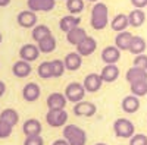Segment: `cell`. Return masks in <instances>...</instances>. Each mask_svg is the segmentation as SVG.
<instances>
[{"instance_id":"1","label":"cell","mask_w":147,"mask_h":145,"mask_svg":"<svg viewBox=\"0 0 147 145\" xmlns=\"http://www.w3.org/2000/svg\"><path fill=\"white\" fill-rule=\"evenodd\" d=\"M109 22V9L105 3L97 2L93 9H91V18H90V23L96 31H102L107 27Z\"/></svg>"},{"instance_id":"2","label":"cell","mask_w":147,"mask_h":145,"mask_svg":"<svg viewBox=\"0 0 147 145\" xmlns=\"http://www.w3.org/2000/svg\"><path fill=\"white\" fill-rule=\"evenodd\" d=\"M63 138L69 142V145H85L87 134L77 125H65L63 126Z\"/></svg>"},{"instance_id":"3","label":"cell","mask_w":147,"mask_h":145,"mask_svg":"<svg viewBox=\"0 0 147 145\" xmlns=\"http://www.w3.org/2000/svg\"><path fill=\"white\" fill-rule=\"evenodd\" d=\"M113 132L118 138H131L134 134H136V126L131 122L129 119L121 117L116 119L113 123Z\"/></svg>"},{"instance_id":"4","label":"cell","mask_w":147,"mask_h":145,"mask_svg":"<svg viewBox=\"0 0 147 145\" xmlns=\"http://www.w3.org/2000/svg\"><path fill=\"white\" fill-rule=\"evenodd\" d=\"M46 122L52 128H62L68 122V113L65 108H57V110H49L46 114Z\"/></svg>"},{"instance_id":"5","label":"cell","mask_w":147,"mask_h":145,"mask_svg":"<svg viewBox=\"0 0 147 145\" xmlns=\"http://www.w3.org/2000/svg\"><path fill=\"white\" fill-rule=\"evenodd\" d=\"M85 92H87V91H85L84 85L80 84V82H71V84H68V87L65 88V95H66L68 101H71V103L82 101Z\"/></svg>"},{"instance_id":"6","label":"cell","mask_w":147,"mask_h":145,"mask_svg":"<svg viewBox=\"0 0 147 145\" xmlns=\"http://www.w3.org/2000/svg\"><path fill=\"white\" fill-rule=\"evenodd\" d=\"M97 112V107L91 101H78L74 106V114L78 117H91Z\"/></svg>"},{"instance_id":"7","label":"cell","mask_w":147,"mask_h":145,"mask_svg":"<svg viewBox=\"0 0 147 145\" xmlns=\"http://www.w3.org/2000/svg\"><path fill=\"white\" fill-rule=\"evenodd\" d=\"M16 22L21 28H34L37 25V13L32 10H22L16 16Z\"/></svg>"},{"instance_id":"8","label":"cell","mask_w":147,"mask_h":145,"mask_svg":"<svg viewBox=\"0 0 147 145\" xmlns=\"http://www.w3.org/2000/svg\"><path fill=\"white\" fill-rule=\"evenodd\" d=\"M40 53L41 51H40L38 45H35V44H24L19 48V57L22 60H27V62H30V63L38 59Z\"/></svg>"},{"instance_id":"9","label":"cell","mask_w":147,"mask_h":145,"mask_svg":"<svg viewBox=\"0 0 147 145\" xmlns=\"http://www.w3.org/2000/svg\"><path fill=\"white\" fill-rule=\"evenodd\" d=\"M28 9L32 12H50L56 6V0H28Z\"/></svg>"},{"instance_id":"10","label":"cell","mask_w":147,"mask_h":145,"mask_svg":"<svg viewBox=\"0 0 147 145\" xmlns=\"http://www.w3.org/2000/svg\"><path fill=\"white\" fill-rule=\"evenodd\" d=\"M96 48H97V41L90 37V35H87L78 45H77V51L82 56V57H88L91 56L94 51H96Z\"/></svg>"},{"instance_id":"11","label":"cell","mask_w":147,"mask_h":145,"mask_svg":"<svg viewBox=\"0 0 147 145\" xmlns=\"http://www.w3.org/2000/svg\"><path fill=\"white\" fill-rule=\"evenodd\" d=\"M82 85L87 92H97L103 85V79H102L100 74H90L85 76Z\"/></svg>"},{"instance_id":"12","label":"cell","mask_w":147,"mask_h":145,"mask_svg":"<svg viewBox=\"0 0 147 145\" xmlns=\"http://www.w3.org/2000/svg\"><path fill=\"white\" fill-rule=\"evenodd\" d=\"M46 103H47L49 110H57V108H65V106L68 103V98L62 92H52L47 97Z\"/></svg>"},{"instance_id":"13","label":"cell","mask_w":147,"mask_h":145,"mask_svg":"<svg viewBox=\"0 0 147 145\" xmlns=\"http://www.w3.org/2000/svg\"><path fill=\"white\" fill-rule=\"evenodd\" d=\"M40 94H41V90L35 82H28L27 85L22 88V97H24V100L28 101V103L37 101L40 98Z\"/></svg>"},{"instance_id":"14","label":"cell","mask_w":147,"mask_h":145,"mask_svg":"<svg viewBox=\"0 0 147 145\" xmlns=\"http://www.w3.org/2000/svg\"><path fill=\"white\" fill-rule=\"evenodd\" d=\"M121 107H122V110H124L125 113H128V114L137 113L138 108H140V97L134 95V94L124 97V100H122V103H121Z\"/></svg>"},{"instance_id":"15","label":"cell","mask_w":147,"mask_h":145,"mask_svg":"<svg viewBox=\"0 0 147 145\" xmlns=\"http://www.w3.org/2000/svg\"><path fill=\"white\" fill-rule=\"evenodd\" d=\"M119 59H121V50H119L116 45H107V47L103 48V51H102V60H103L106 65L116 63Z\"/></svg>"},{"instance_id":"16","label":"cell","mask_w":147,"mask_h":145,"mask_svg":"<svg viewBox=\"0 0 147 145\" xmlns=\"http://www.w3.org/2000/svg\"><path fill=\"white\" fill-rule=\"evenodd\" d=\"M125 79H127L129 84L147 81V70H146V69H141V67H137V66H132V67H129V69L127 70Z\"/></svg>"},{"instance_id":"17","label":"cell","mask_w":147,"mask_h":145,"mask_svg":"<svg viewBox=\"0 0 147 145\" xmlns=\"http://www.w3.org/2000/svg\"><path fill=\"white\" fill-rule=\"evenodd\" d=\"M31 70H32L31 63L27 62V60H22V59L18 60V62H15L13 66H12V72H13V75L16 78H27V76H30Z\"/></svg>"},{"instance_id":"18","label":"cell","mask_w":147,"mask_h":145,"mask_svg":"<svg viewBox=\"0 0 147 145\" xmlns=\"http://www.w3.org/2000/svg\"><path fill=\"white\" fill-rule=\"evenodd\" d=\"M65 62V67L71 72H75L81 67L82 65V56L78 53V51H74V53H68L63 59Z\"/></svg>"},{"instance_id":"19","label":"cell","mask_w":147,"mask_h":145,"mask_svg":"<svg viewBox=\"0 0 147 145\" xmlns=\"http://www.w3.org/2000/svg\"><path fill=\"white\" fill-rule=\"evenodd\" d=\"M43 130V126L40 123V120L37 119H28L24 122L22 132L25 134V136H32V135H40Z\"/></svg>"},{"instance_id":"20","label":"cell","mask_w":147,"mask_h":145,"mask_svg":"<svg viewBox=\"0 0 147 145\" xmlns=\"http://www.w3.org/2000/svg\"><path fill=\"white\" fill-rule=\"evenodd\" d=\"M132 37H134V35H132L131 32H128L127 29H125V31H121V32L116 34V37H115V45L119 48L121 51L129 50V45H131Z\"/></svg>"},{"instance_id":"21","label":"cell","mask_w":147,"mask_h":145,"mask_svg":"<svg viewBox=\"0 0 147 145\" xmlns=\"http://www.w3.org/2000/svg\"><path fill=\"white\" fill-rule=\"evenodd\" d=\"M100 76L103 79V82H107V84H112L115 82L118 78H119V69L115 63H110V65H106L102 72H100Z\"/></svg>"},{"instance_id":"22","label":"cell","mask_w":147,"mask_h":145,"mask_svg":"<svg viewBox=\"0 0 147 145\" xmlns=\"http://www.w3.org/2000/svg\"><path fill=\"white\" fill-rule=\"evenodd\" d=\"M85 37H87V32H85L84 28H80V27H75V28H72L71 31L66 32V40L69 44L72 45H78Z\"/></svg>"},{"instance_id":"23","label":"cell","mask_w":147,"mask_h":145,"mask_svg":"<svg viewBox=\"0 0 147 145\" xmlns=\"http://www.w3.org/2000/svg\"><path fill=\"white\" fill-rule=\"evenodd\" d=\"M80 22H81V19H80L78 16L66 15V16H63L62 19L59 21V28H60V31L68 32V31H71L72 28L80 27Z\"/></svg>"},{"instance_id":"24","label":"cell","mask_w":147,"mask_h":145,"mask_svg":"<svg viewBox=\"0 0 147 145\" xmlns=\"http://www.w3.org/2000/svg\"><path fill=\"white\" fill-rule=\"evenodd\" d=\"M128 21L132 28H138L146 22V13L143 9H134L128 13Z\"/></svg>"},{"instance_id":"25","label":"cell","mask_w":147,"mask_h":145,"mask_svg":"<svg viewBox=\"0 0 147 145\" xmlns=\"http://www.w3.org/2000/svg\"><path fill=\"white\" fill-rule=\"evenodd\" d=\"M129 27V21H128V15H124V13H118L112 22H110V28L116 32H121V31H125L127 28Z\"/></svg>"},{"instance_id":"26","label":"cell","mask_w":147,"mask_h":145,"mask_svg":"<svg viewBox=\"0 0 147 145\" xmlns=\"http://www.w3.org/2000/svg\"><path fill=\"white\" fill-rule=\"evenodd\" d=\"M146 40L143 37H140V35H134L132 37V41H131V45H129V53L134 54V56H137V54H141L146 51Z\"/></svg>"},{"instance_id":"27","label":"cell","mask_w":147,"mask_h":145,"mask_svg":"<svg viewBox=\"0 0 147 145\" xmlns=\"http://www.w3.org/2000/svg\"><path fill=\"white\" fill-rule=\"evenodd\" d=\"M37 45H38L40 48V51L41 53H53L56 50V38L53 37V34L52 35H49V37L40 40L38 43H37Z\"/></svg>"},{"instance_id":"28","label":"cell","mask_w":147,"mask_h":145,"mask_svg":"<svg viewBox=\"0 0 147 145\" xmlns=\"http://www.w3.org/2000/svg\"><path fill=\"white\" fill-rule=\"evenodd\" d=\"M49 35H52V31L50 28H49L47 25H43V23H40V25H35L32 28V32H31V37L35 43H38L40 40L49 37Z\"/></svg>"},{"instance_id":"29","label":"cell","mask_w":147,"mask_h":145,"mask_svg":"<svg viewBox=\"0 0 147 145\" xmlns=\"http://www.w3.org/2000/svg\"><path fill=\"white\" fill-rule=\"evenodd\" d=\"M0 119L10 123L12 126H15L19 122V114H18L16 110H13V108H5V110L0 113Z\"/></svg>"},{"instance_id":"30","label":"cell","mask_w":147,"mask_h":145,"mask_svg":"<svg viewBox=\"0 0 147 145\" xmlns=\"http://www.w3.org/2000/svg\"><path fill=\"white\" fill-rule=\"evenodd\" d=\"M85 3L84 0H66V9L71 15H78L84 10Z\"/></svg>"},{"instance_id":"31","label":"cell","mask_w":147,"mask_h":145,"mask_svg":"<svg viewBox=\"0 0 147 145\" xmlns=\"http://www.w3.org/2000/svg\"><path fill=\"white\" fill-rule=\"evenodd\" d=\"M37 74L41 79H49L53 78V69H52V62H43L38 65V69H37Z\"/></svg>"},{"instance_id":"32","label":"cell","mask_w":147,"mask_h":145,"mask_svg":"<svg viewBox=\"0 0 147 145\" xmlns=\"http://www.w3.org/2000/svg\"><path fill=\"white\" fill-rule=\"evenodd\" d=\"M129 90H131V94L137 95V97H144L147 95V81H141V82H134V84H129Z\"/></svg>"},{"instance_id":"33","label":"cell","mask_w":147,"mask_h":145,"mask_svg":"<svg viewBox=\"0 0 147 145\" xmlns=\"http://www.w3.org/2000/svg\"><path fill=\"white\" fill-rule=\"evenodd\" d=\"M52 69H53V78H60L63 75V72L66 70L65 62H63V60H60V59L52 60Z\"/></svg>"},{"instance_id":"34","label":"cell","mask_w":147,"mask_h":145,"mask_svg":"<svg viewBox=\"0 0 147 145\" xmlns=\"http://www.w3.org/2000/svg\"><path fill=\"white\" fill-rule=\"evenodd\" d=\"M12 130H13V126L0 119V139L9 138V136L12 135Z\"/></svg>"},{"instance_id":"35","label":"cell","mask_w":147,"mask_h":145,"mask_svg":"<svg viewBox=\"0 0 147 145\" xmlns=\"http://www.w3.org/2000/svg\"><path fill=\"white\" fill-rule=\"evenodd\" d=\"M129 145H147V136L144 134H134L129 138Z\"/></svg>"},{"instance_id":"36","label":"cell","mask_w":147,"mask_h":145,"mask_svg":"<svg viewBox=\"0 0 147 145\" xmlns=\"http://www.w3.org/2000/svg\"><path fill=\"white\" fill-rule=\"evenodd\" d=\"M132 66H137V67L147 70V54H144V53L137 54L136 59H134V62H132Z\"/></svg>"},{"instance_id":"37","label":"cell","mask_w":147,"mask_h":145,"mask_svg":"<svg viewBox=\"0 0 147 145\" xmlns=\"http://www.w3.org/2000/svg\"><path fill=\"white\" fill-rule=\"evenodd\" d=\"M24 145H44V139L41 138V135L27 136L25 141H24Z\"/></svg>"},{"instance_id":"38","label":"cell","mask_w":147,"mask_h":145,"mask_svg":"<svg viewBox=\"0 0 147 145\" xmlns=\"http://www.w3.org/2000/svg\"><path fill=\"white\" fill-rule=\"evenodd\" d=\"M131 3L136 9H144L147 6V0H131Z\"/></svg>"},{"instance_id":"39","label":"cell","mask_w":147,"mask_h":145,"mask_svg":"<svg viewBox=\"0 0 147 145\" xmlns=\"http://www.w3.org/2000/svg\"><path fill=\"white\" fill-rule=\"evenodd\" d=\"M52 145H69V142H68L65 138H60V139H56Z\"/></svg>"},{"instance_id":"40","label":"cell","mask_w":147,"mask_h":145,"mask_svg":"<svg viewBox=\"0 0 147 145\" xmlns=\"http://www.w3.org/2000/svg\"><path fill=\"white\" fill-rule=\"evenodd\" d=\"M6 92V84L3 81H0V97H3Z\"/></svg>"},{"instance_id":"41","label":"cell","mask_w":147,"mask_h":145,"mask_svg":"<svg viewBox=\"0 0 147 145\" xmlns=\"http://www.w3.org/2000/svg\"><path fill=\"white\" fill-rule=\"evenodd\" d=\"M10 3V0H0V7H6Z\"/></svg>"},{"instance_id":"42","label":"cell","mask_w":147,"mask_h":145,"mask_svg":"<svg viewBox=\"0 0 147 145\" xmlns=\"http://www.w3.org/2000/svg\"><path fill=\"white\" fill-rule=\"evenodd\" d=\"M94 145H107V144H105V142H97V144H94Z\"/></svg>"},{"instance_id":"43","label":"cell","mask_w":147,"mask_h":145,"mask_svg":"<svg viewBox=\"0 0 147 145\" xmlns=\"http://www.w3.org/2000/svg\"><path fill=\"white\" fill-rule=\"evenodd\" d=\"M2 41H3V35H2V32H0V44H2Z\"/></svg>"},{"instance_id":"44","label":"cell","mask_w":147,"mask_h":145,"mask_svg":"<svg viewBox=\"0 0 147 145\" xmlns=\"http://www.w3.org/2000/svg\"><path fill=\"white\" fill-rule=\"evenodd\" d=\"M88 2H91V3H97L99 0H88Z\"/></svg>"}]
</instances>
